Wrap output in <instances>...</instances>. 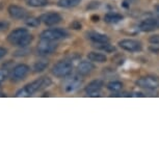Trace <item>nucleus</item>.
Instances as JSON below:
<instances>
[{"instance_id": "1", "label": "nucleus", "mask_w": 159, "mask_h": 159, "mask_svg": "<svg viewBox=\"0 0 159 159\" xmlns=\"http://www.w3.org/2000/svg\"><path fill=\"white\" fill-rule=\"evenodd\" d=\"M52 81L49 77H41L39 79L34 80L28 84H26L23 89H19L16 93V97H29V96L35 94L37 92H40L42 89L49 86Z\"/></svg>"}, {"instance_id": "2", "label": "nucleus", "mask_w": 159, "mask_h": 159, "mask_svg": "<svg viewBox=\"0 0 159 159\" xmlns=\"http://www.w3.org/2000/svg\"><path fill=\"white\" fill-rule=\"evenodd\" d=\"M73 72V64L69 61H61L52 68V74L58 78H66Z\"/></svg>"}, {"instance_id": "3", "label": "nucleus", "mask_w": 159, "mask_h": 159, "mask_svg": "<svg viewBox=\"0 0 159 159\" xmlns=\"http://www.w3.org/2000/svg\"><path fill=\"white\" fill-rule=\"evenodd\" d=\"M69 32L62 28H51L46 29L40 34V38L43 40H49V41H58L62 39H67L69 37Z\"/></svg>"}, {"instance_id": "4", "label": "nucleus", "mask_w": 159, "mask_h": 159, "mask_svg": "<svg viewBox=\"0 0 159 159\" xmlns=\"http://www.w3.org/2000/svg\"><path fill=\"white\" fill-rule=\"evenodd\" d=\"M54 42L55 41H49V40H43V39H41L40 43L37 46L38 54H40L42 56L52 54L57 49V44L54 43Z\"/></svg>"}, {"instance_id": "5", "label": "nucleus", "mask_w": 159, "mask_h": 159, "mask_svg": "<svg viewBox=\"0 0 159 159\" xmlns=\"http://www.w3.org/2000/svg\"><path fill=\"white\" fill-rule=\"evenodd\" d=\"M136 85L142 89H159V77L153 76V75L143 76L137 80Z\"/></svg>"}, {"instance_id": "6", "label": "nucleus", "mask_w": 159, "mask_h": 159, "mask_svg": "<svg viewBox=\"0 0 159 159\" xmlns=\"http://www.w3.org/2000/svg\"><path fill=\"white\" fill-rule=\"evenodd\" d=\"M29 71H30V69H29L27 65H25V64L17 65L16 67L13 69V71L11 72V81L17 82V81H20V80H23L24 78L28 75Z\"/></svg>"}, {"instance_id": "7", "label": "nucleus", "mask_w": 159, "mask_h": 159, "mask_svg": "<svg viewBox=\"0 0 159 159\" xmlns=\"http://www.w3.org/2000/svg\"><path fill=\"white\" fill-rule=\"evenodd\" d=\"M82 82H83V79L79 75H74V76L68 78V79L66 80V82L64 83L65 92L71 93V92L76 91L77 89H79L80 86H81Z\"/></svg>"}, {"instance_id": "8", "label": "nucleus", "mask_w": 159, "mask_h": 159, "mask_svg": "<svg viewBox=\"0 0 159 159\" xmlns=\"http://www.w3.org/2000/svg\"><path fill=\"white\" fill-rule=\"evenodd\" d=\"M27 34H29L28 29L22 28V27L17 28L7 35V41H8V43H11V45H14V46H18L20 42L22 41V39Z\"/></svg>"}, {"instance_id": "9", "label": "nucleus", "mask_w": 159, "mask_h": 159, "mask_svg": "<svg viewBox=\"0 0 159 159\" xmlns=\"http://www.w3.org/2000/svg\"><path fill=\"white\" fill-rule=\"evenodd\" d=\"M10 16L16 20H25L28 18V11L25 8L18 7V5H10L7 8Z\"/></svg>"}, {"instance_id": "10", "label": "nucleus", "mask_w": 159, "mask_h": 159, "mask_svg": "<svg viewBox=\"0 0 159 159\" xmlns=\"http://www.w3.org/2000/svg\"><path fill=\"white\" fill-rule=\"evenodd\" d=\"M119 46L129 52H137L142 50V44L135 40H122L119 42Z\"/></svg>"}, {"instance_id": "11", "label": "nucleus", "mask_w": 159, "mask_h": 159, "mask_svg": "<svg viewBox=\"0 0 159 159\" xmlns=\"http://www.w3.org/2000/svg\"><path fill=\"white\" fill-rule=\"evenodd\" d=\"M41 22L44 23L47 26H52L56 25L61 21V16L57 13H46L43 14L40 17Z\"/></svg>"}, {"instance_id": "12", "label": "nucleus", "mask_w": 159, "mask_h": 159, "mask_svg": "<svg viewBox=\"0 0 159 159\" xmlns=\"http://www.w3.org/2000/svg\"><path fill=\"white\" fill-rule=\"evenodd\" d=\"M104 82L102 80H94V81L89 82L88 85L85 86V93L91 97H96V96H99L100 94L101 89L103 88Z\"/></svg>"}, {"instance_id": "13", "label": "nucleus", "mask_w": 159, "mask_h": 159, "mask_svg": "<svg viewBox=\"0 0 159 159\" xmlns=\"http://www.w3.org/2000/svg\"><path fill=\"white\" fill-rule=\"evenodd\" d=\"M158 28H159V19H155V18H149V19H146V20L142 21L139 24V29L145 32L153 31Z\"/></svg>"}, {"instance_id": "14", "label": "nucleus", "mask_w": 159, "mask_h": 159, "mask_svg": "<svg viewBox=\"0 0 159 159\" xmlns=\"http://www.w3.org/2000/svg\"><path fill=\"white\" fill-rule=\"evenodd\" d=\"M94 69H95V66L93 65L91 61H80L77 66V72H78V74H80L81 76L89 75V73H92Z\"/></svg>"}, {"instance_id": "15", "label": "nucleus", "mask_w": 159, "mask_h": 159, "mask_svg": "<svg viewBox=\"0 0 159 159\" xmlns=\"http://www.w3.org/2000/svg\"><path fill=\"white\" fill-rule=\"evenodd\" d=\"M89 40H91L92 42H94L96 44H101V43H108L109 39L107 35H105L100 32H96V31H89L86 34Z\"/></svg>"}, {"instance_id": "16", "label": "nucleus", "mask_w": 159, "mask_h": 159, "mask_svg": "<svg viewBox=\"0 0 159 159\" xmlns=\"http://www.w3.org/2000/svg\"><path fill=\"white\" fill-rule=\"evenodd\" d=\"M122 20H123L122 15H119V14H116V13H108V14L105 15V17H104V21L106 23H109V24L119 23V22H121Z\"/></svg>"}, {"instance_id": "17", "label": "nucleus", "mask_w": 159, "mask_h": 159, "mask_svg": "<svg viewBox=\"0 0 159 159\" xmlns=\"http://www.w3.org/2000/svg\"><path fill=\"white\" fill-rule=\"evenodd\" d=\"M89 59L91 61H94V62H105L107 61V57L106 55L102 54V53H99V52H89V55H88Z\"/></svg>"}, {"instance_id": "18", "label": "nucleus", "mask_w": 159, "mask_h": 159, "mask_svg": "<svg viewBox=\"0 0 159 159\" xmlns=\"http://www.w3.org/2000/svg\"><path fill=\"white\" fill-rule=\"evenodd\" d=\"M80 2H81V0H58L57 5L59 7L70 8V7H77Z\"/></svg>"}, {"instance_id": "19", "label": "nucleus", "mask_w": 159, "mask_h": 159, "mask_svg": "<svg viewBox=\"0 0 159 159\" xmlns=\"http://www.w3.org/2000/svg\"><path fill=\"white\" fill-rule=\"evenodd\" d=\"M48 66H49V61H46V59H41L34 65V71L35 73H41V72L46 70Z\"/></svg>"}, {"instance_id": "20", "label": "nucleus", "mask_w": 159, "mask_h": 159, "mask_svg": "<svg viewBox=\"0 0 159 159\" xmlns=\"http://www.w3.org/2000/svg\"><path fill=\"white\" fill-rule=\"evenodd\" d=\"M26 4L31 7H43L49 3V0H25Z\"/></svg>"}, {"instance_id": "21", "label": "nucleus", "mask_w": 159, "mask_h": 159, "mask_svg": "<svg viewBox=\"0 0 159 159\" xmlns=\"http://www.w3.org/2000/svg\"><path fill=\"white\" fill-rule=\"evenodd\" d=\"M107 89L112 93H118L120 91H122L123 89V83L120 81H111L107 84Z\"/></svg>"}, {"instance_id": "22", "label": "nucleus", "mask_w": 159, "mask_h": 159, "mask_svg": "<svg viewBox=\"0 0 159 159\" xmlns=\"http://www.w3.org/2000/svg\"><path fill=\"white\" fill-rule=\"evenodd\" d=\"M25 23L28 27H38L41 23V19L40 18H34V17H28L25 19Z\"/></svg>"}, {"instance_id": "23", "label": "nucleus", "mask_w": 159, "mask_h": 159, "mask_svg": "<svg viewBox=\"0 0 159 159\" xmlns=\"http://www.w3.org/2000/svg\"><path fill=\"white\" fill-rule=\"evenodd\" d=\"M97 48L99 49L105 51V52H112V51H115V47L111 46V45H109L108 43H101L99 44Z\"/></svg>"}, {"instance_id": "24", "label": "nucleus", "mask_w": 159, "mask_h": 159, "mask_svg": "<svg viewBox=\"0 0 159 159\" xmlns=\"http://www.w3.org/2000/svg\"><path fill=\"white\" fill-rule=\"evenodd\" d=\"M8 76H10V70L8 69H0V83L3 82Z\"/></svg>"}, {"instance_id": "25", "label": "nucleus", "mask_w": 159, "mask_h": 159, "mask_svg": "<svg viewBox=\"0 0 159 159\" xmlns=\"http://www.w3.org/2000/svg\"><path fill=\"white\" fill-rule=\"evenodd\" d=\"M150 43L152 45H156V46H159V34H155L152 35L150 38Z\"/></svg>"}, {"instance_id": "26", "label": "nucleus", "mask_w": 159, "mask_h": 159, "mask_svg": "<svg viewBox=\"0 0 159 159\" xmlns=\"http://www.w3.org/2000/svg\"><path fill=\"white\" fill-rule=\"evenodd\" d=\"M8 27H10V23L7 21H0V32L7 30Z\"/></svg>"}, {"instance_id": "27", "label": "nucleus", "mask_w": 159, "mask_h": 159, "mask_svg": "<svg viewBox=\"0 0 159 159\" xmlns=\"http://www.w3.org/2000/svg\"><path fill=\"white\" fill-rule=\"evenodd\" d=\"M71 28H73V29H80V28H81V24H80L79 22H77V21H74V22L71 24Z\"/></svg>"}, {"instance_id": "28", "label": "nucleus", "mask_w": 159, "mask_h": 159, "mask_svg": "<svg viewBox=\"0 0 159 159\" xmlns=\"http://www.w3.org/2000/svg\"><path fill=\"white\" fill-rule=\"evenodd\" d=\"M7 54V50L3 47H0V59H2Z\"/></svg>"}, {"instance_id": "29", "label": "nucleus", "mask_w": 159, "mask_h": 159, "mask_svg": "<svg viewBox=\"0 0 159 159\" xmlns=\"http://www.w3.org/2000/svg\"><path fill=\"white\" fill-rule=\"evenodd\" d=\"M155 11L159 14V4H158V5H156V7H155Z\"/></svg>"}, {"instance_id": "30", "label": "nucleus", "mask_w": 159, "mask_h": 159, "mask_svg": "<svg viewBox=\"0 0 159 159\" xmlns=\"http://www.w3.org/2000/svg\"><path fill=\"white\" fill-rule=\"evenodd\" d=\"M4 94H3V93H2V91H1V89H0V97H4Z\"/></svg>"}]
</instances>
